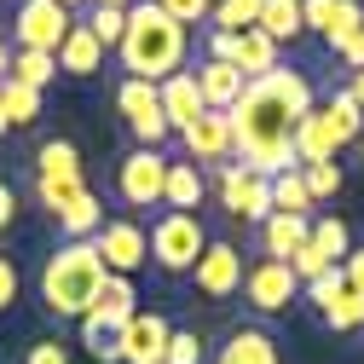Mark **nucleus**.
Returning a JSON list of instances; mask_svg holds the SVG:
<instances>
[{
  "label": "nucleus",
  "mask_w": 364,
  "mask_h": 364,
  "mask_svg": "<svg viewBox=\"0 0 364 364\" xmlns=\"http://www.w3.org/2000/svg\"><path fill=\"white\" fill-rule=\"evenodd\" d=\"M312 105H318L312 99V81L301 70L278 64L260 81H243L237 105L225 110V116H232V162H243V168H255L266 179L301 168L295 162V127H301V116Z\"/></svg>",
  "instance_id": "1"
},
{
  "label": "nucleus",
  "mask_w": 364,
  "mask_h": 364,
  "mask_svg": "<svg viewBox=\"0 0 364 364\" xmlns=\"http://www.w3.org/2000/svg\"><path fill=\"white\" fill-rule=\"evenodd\" d=\"M186 47H191V29L173 23L156 0H133L127 6V29H122V47H116L127 81H151L156 87V81L179 75L186 70Z\"/></svg>",
  "instance_id": "2"
},
{
  "label": "nucleus",
  "mask_w": 364,
  "mask_h": 364,
  "mask_svg": "<svg viewBox=\"0 0 364 364\" xmlns=\"http://www.w3.org/2000/svg\"><path fill=\"white\" fill-rule=\"evenodd\" d=\"M105 284V260L93 243H58L47 255V266H41V306H47L53 318H87V306H93Z\"/></svg>",
  "instance_id": "3"
},
{
  "label": "nucleus",
  "mask_w": 364,
  "mask_h": 364,
  "mask_svg": "<svg viewBox=\"0 0 364 364\" xmlns=\"http://www.w3.org/2000/svg\"><path fill=\"white\" fill-rule=\"evenodd\" d=\"M81 191H87L81 151H75L70 139H47V145L35 151V197H41V208L64 214V208H70Z\"/></svg>",
  "instance_id": "4"
},
{
  "label": "nucleus",
  "mask_w": 364,
  "mask_h": 364,
  "mask_svg": "<svg viewBox=\"0 0 364 364\" xmlns=\"http://www.w3.org/2000/svg\"><path fill=\"white\" fill-rule=\"evenodd\" d=\"M145 243H151V260L162 266V272H191L197 266V255L208 249V232H203V220L197 214H156V225L145 232Z\"/></svg>",
  "instance_id": "5"
},
{
  "label": "nucleus",
  "mask_w": 364,
  "mask_h": 364,
  "mask_svg": "<svg viewBox=\"0 0 364 364\" xmlns=\"http://www.w3.org/2000/svg\"><path fill=\"white\" fill-rule=\"evenodd\" d=\"M70 29H75V12H64L58 0H23L12 18V53H58Z\"/></svg>",
  "instance_id": "6"
},
{
  "label": "nucleus",
  "mask_w": 364,
  "mask_h": 364,
  "mask_svg": "<svg viewBox=\"0 0 364 364\" xmlns=\"http://www.w3.org/2000/svg\"><path fill=\"white\" fill-rule=\"evenodd\" d=\"M208 173H214V186H220L225 214L255 220V225L272 220V179H266V173H255V168H243V162H220V168H208Z\"/></svg>",
  "instance_id": "7"
},
{
  "label": "nucleus",
  "mask_w": 364,
  "mask_h": 364,
  "mask_svg": "<svg viewBox=\"0 0 364 364\" xmlns=\"http://www.w3.org/2000/svg\"><path fill=\"white\" fill-rule=\"evenodd\" d=\"M116 110H122L127 133H133L145 151H162L168 122H162V99H156V87H151V81H122V87H116Z\"/></svg>",
  "instance_id": "8"
},
{
  "label": "nucleus",
  "mask_w": 364,
  "mask_h": 364,
  "mask_svg": "<svg viewBox=\"0 0 364 364\" xmlns=\"http://www.w3.org/2000/svg\"><path fill=\"white\" fill-rule=\"evenodd\" d=\"M93 249H99V260H105V272H116V278H133L145 260H151V243H145V225L139 220H105L99 225V237H93Z\"/></svg>",
  "instance_id": "9"
},
{
  "label": "nucleus",
  "mask_w": 364,
  "mask_h": 364,
  "mask_svg": "<svg viewBox=\"0 0 364 364\" xmlns=\"http://www.w3.org/2000/svg\"><path fill=\"white\" fill-rule=\"evenodd\" d=\"M162 186H168V156L162 151H127L122 156V173H116V191L127 208H156L162 203Z\"/></svg>",
  "instance_id": "10"
},
{
  "label": "nucleus",
  "mask_w": 364,
  "mask_h": 364,
  "mask_svg": "<svg viewBox=\"0 0 364 364\" xmlns=\"http://www.w3.org/2000/svg\"><path fill=\"white\" fill-rule=\"evenodd\" d=\"M243 255L225 243V237H208V249L197 255V266H191V278H197V295H208V301H225V295H237L243 289Z\"/></svg>",
  "instance_id": "11"
},
{
  "label": "nucleus",
  "mask_w": 364,
  "mask_h": 364,
  "mask_svg": "<svg viewBox=\"0 0 364 364\" xmlns=\"http://www.w3.org/2000/svg\"><path fill=\"white\" fill-rule=\"evenodd\" d=\"M301 295V284H295V272L284 266V260H255L249 272H243V301L255 306V312H284L289 301Z\"/></svg>",
  "instance_id": "12"
},
{
  "label": "nucleus",
  "mask_w": 364,
  "mask_h": 364,
  "mask_svg": "<svg viewBox=\"0 0 364 364\" xmlns=\"http://www.w3.org/2000/svg\"><path fill=\"white\" fill-rule=\"evenodd\" d=\"M168 336H173V324L162 312H133L127 324L116 330V353H122V364H162Z\"/></svg>",
  "instance_id": "13"
},
{
  "label": "nucleus",
  "mask_w": 364,
  "mask_h": 364,
  "mask_svg": "<svg viewBox=\"0 0 364 364\" xmlns=\"http://www.w3.org/2000/svg\"><path fill=\"white\" fill-rule=\"evenodd\" d=\"M306 301L324 312V324H330V330H364V295L347 289L341 266H330L318 284H306Z\"/></svg>",
  "instance_id": "14"
},
{
  "label": "nucleus",
  "mask_w": 364,
  "mask_h": 364,
  "mask_svg": "<svg viewBox=\"0 0 364 364\" xmlns=\"http://www.w3.org/2000/svg\"><path fill=\"white\" fill-rule=\"evenodd\" d=\"M179 145H186V162H197V168L232 162V116L225 110H203L186 133H179Z\"/></svg>",
  "instance_id": "15"
},
{
  "label": "nucleus",
  "mask_w": 364,
  "mask_h": 364,
  "mask_svg": "<svg viewBox=\"0 0 364 364\" xmlns=\"http://www.w3.org/2000/svg\"><path fill=\"white\" fill-rule=\"evenodd\" d=\"M301 23L318 29L330 41V53H336V47H347L353 35H364V6L358 0H301Z\"/></svg>",
  "instance_id": "16"
},
{
  "label": "nucleus",
  "mask_w": 364,
  "mask_h": 364,
  "mask_svg": "<svg viewBox=\"0 0 364 364\" xmlns=\"http://www.w3.org/2000/svg\"><path fill=\"white\" fill-rule=\"evenodd\" d=\"M133 312H139V289H133V278H116V272H105V284H99V295H93V306H87L81 324H93V330H110V336H116Z\"/></svg>",
  "instance_id": "17"
},
{
  "label": "nucleus",
  "mask_w": 364,
  "mask_h": 364,
  "mask_svg": "<svg viewBox=\"0 0 364 364\" xmlns=\"http://www.w3.org/2000/svg\"><path fill=\"white\" fill-rule=\"evenodd\" d=\"M156 99H162V122H168V133H186V127L203 116V93H197V75H191V70H179V75L156 81Z\"/></svg>",
  "instance_id": "18"
},
{
  "label": "nucleus",
  "mask_w": 364,
  "mask_h": 364,
  "mask_svg": "<svg viewBox=\"0 0 364 364\" xmlns=\"http://www.w3.org/2000/svg\"><path fill=\"white\" fill-rule=\"evenodd\" d=\"M214 364H284V358H278V341H272V330H260V324H237V330H225V341L214 347Z\"/></svg>",
  "instance_id": "19"
},
{
  "label": "nucleus",
  "mask_w": 364,
  "mask_h": 364,
  "mask_svg": "<svg viewBox=\"0 0 364 364\" xmlns=\"http://www.w3.org/2000/svg\"><path fill=\"white\" fill-rule=\"evenodd\" d=\"M306 243H312V214H272V220L260 225L266 260H289V255L306 249Z\"/></svg>",
  "instance_id": "20"
},
{
  "label": "nucleus",
  "mask_w": 364,
  "mask_h": 364,
  "mask_svg": "<svg viewBox=\"0 0 364 364\" xmlns=\"http://www.w3.org/2000/svg\"><path fill=\"white\" fill-rule=\"evenodd\" d=\"M191 75H197L203 110H232V105H237V93H243V75H237L232 64H220V58H203Z\"/></svg>",
  "instance_id": "21"
},
{
  "label": "nucleus",
  "mask_w": 364,
  "mask_h": 364,
  "mask_svg": "<svg viewBox=\"0 0 364 364\" xmlns=\"http://www.w3.org/2000/svg\"><path fill=\"white\" fill-rule=\"evenodd\" d=\"M203 191H208V173H203L197 162H168V186H162V208H173V214H197Z\"/></svg>",
  "instance_id": "22"
},
{
  "label": "nucleus",
  "mask_w": 364,
  "mask_h": 364,
  "mask_svg": "<svg viewBox=\"0 0 364 364\" xmlns=\"http://www.w3.org/2000/svg\"><path fill=\"white\" fill-rule=\"evenodd\" d=\"M53 58H58L64 75H99V70H105V47L93 41V29H87L81 18H75V29L64 35V47H58Z\"/></svg>",
  "instance_id": "23"
},
{
  "label": "nucleus",
  "mask_w": 364,
  "mask_h": 364,
  "mask_svg": "<svg viewBox=\"0 0 364 364\" xmlns=\"http://www.w3.org/2000/svg\"><path fill=\"white\" fill-rule=\"evenodd\" d=\"M336 133L324 127V116H318V105L301 116V127H295V162L301 168H312V162H336Z\"/></svg>",
  "instance_id": "24"
},
{
  "label": "nucleus",
  "mask_w": 364,
  "mask_h": 364,
  "mask_svg": "<svg viewBox=\"0 0 364 364\" xmlns=\"http://www.w3.org/2000/svg\"><path fill=\"white\" fill-rule=\"evenodd\" d=\"M232 70H237L243 81L272 75V70H278V41H266L260 29H243V35H237V53H232Z\"/></svg>",
  "instance_id": "25"
},
{
  "label": "nucleus",
  "mask_w": 364,
  "mask_h": 364,
  "mask_svg": "<svg viewBox=\"0 0 364 364\" xmlns=\"http://www.w3.org/2000/svg\"><path fill=\"white\" fill-rule=\"evenodd\" d=\"M99 225H105V203L93 197V191H81L64 214H58V232H64V243H93L99 237Z\"/></svg>",
  "instance_id": "26"
},
{
  "label": "nucleus",
  "mask_w": 364,
  "mask_h": 364,
  "mask_svg": "<svg viewBox=\"0 0 364 364\" xmlns=\"http://www.w3.org/2000/svg\"><path fill=\"white\" fill-rule=\"evenodd\" d=\"M266 41H278V47H284V41H295L306 23H301V0H260V23H255Z\"/></svg>",
  "instance_id": "27"
},
{
  "label": "nucleus",
  "mask_w": 364,
  "mask_h": 364,
  "mask_svg": "<svg viewBox=\"0 0 364 364\" xmlns=\"http://www.w3.org/2000/svg\"><path fill=\"white\" fill-rule=\"evenodd\" d=\"M318 116H324V127L336 133V145L358 139V127H364V110L353 105V93H347V87H341V93H330L324 105H318Z\"/></svg>",
  "instance_id": "28"
},
{
  "label": "nucleus",
  "mask_w": 364,
  "mask_h": 364,
  "mask_svg": "<svg viewBox=\"0 0 364 364\" xmlns=\"http://www.w3.org/2000/svg\"><path fill=\"white\" fill-rule=\"evenodd\" d=\"M272 214H312V191H306L301 168L272 173Z\"/></svg>",
  "instance_id": "29"
},
{
  "label": "nucleus",
  "mask_w": 364,
  "mask_h": 364,
  "mask_svg": "<svg viewBox=\"0 0 364 364\" xmlns=\"http://www.w3.org/2000/svg\"><path fill=\"white\" fill-rule=\"evenodd\" d=\"M312 249L324 255L330 266H341V260L353 255V232H347V220H336V214H324V220H312Z\"/></svg>",
  "instance_id": "30"
},
{
  "label": "nucleus",
  "mask_w": 364,
  "mask_h": 364,
  "mask_svg": "<svg viewBox=\"0 0 364 364\" xmlns=\"http://www.w3.org/2000/svg\"><path fill=\"white\" fill-rule=\"evenodd\" d=\"M0 105H6V122L12 127H29L35 116H41V93H35V87H23V81H0Z\"/></svg>",
  "instance_id": "31"
},
{
  "label": "nucleus",
  "mask_w": 364,
  "mask_h": 364,
  "mask_svg": "<svg viewBox=\"0 0 364 364\" xmlns=\"http://www.w3.org/2000/svg\"><path fill=\"white\" fill-rule=\"evenodd\" d=\"M208 23H214V29H225V35H243V29H255V23H260V0H214Z\"/></svg>",
  "instance_id": "32"
},
{
  "label": "nucleus",
  "mask_w": 364,
  "mask_h": 364,
  "mask_svg": "<svg viewBox=\"0 0 364 364\" xmlns=\"http://www.w3.org/2000/svg\"><path fill=\"white\" fill-rule=\"evenodd\" d=\"M12 81H23V87H47V81H58V58L53 53H12Z\"/></svg>",
  "instance_id": "33"
},
{
  "label": "nucleus",
  "mask_w": 364,
  "mask_h": 364,
  "mask_svg": "<svg viewBox=\"0 0 364 364\" xmlns=\"http://www.w3.org/2000/svg\"><path fill=\"white\" fill-rule=\"evenodd\" d=\"M81 23L93 29V41H99L105 53H116V47H122V29H127V12H116V6H87Z\"/></svg>",
  "instance_id": "34"
},
{
  "label": "nucleus",
  "mask_w": 364,
  "mask_h": 364,
  "mask_svg": "<svg viewBox=\"0 0 364 364\" xmlns=\"http://www.w3.org/2000/svg\"><path fill=\"white\" fill-rule=\"evenodd\" d=\"M301 179H306L312 203H318V197H336V191H341V162H312V168H301Z\"/></svg>",
  "instance_id": "35"
},
{
  "label": "nucleus",
  "mask_w": 364,
  "mask_h": 364,
  "mask_svg": "<svg viewBox=\"0 0 364 364\" xmlns=\"http://www.w3.org/2000/svg\"><path fill=\"white\" fill-rule=\"evenodd\" d=\"M284 266L295 272V284H301V289H306V284H318V278H324V272H330V260H324V255H318L312 243H306V249H295V255H289Z\"/></svg>",
  "instance_id": "36"
},
{
  "label": "nucleus",
  "mask_w": 364,
  "mask_h": 364,
  "mask_svg": "<svg viewBox=\"0 0 364 364\" xmlns=\"http://www.w3.org/2000/svg\"><path fill=\"white\" fill-rule=\"evenodd\" d=\"M162 364H203V341H197V330H173Z\"/></svg>",
  "instance_id": "37"
},
{
  "label": "nucleus",
  "mask_w": 364,
  "mask_h": 364,
  "mask_svg": "<svg viewBox=\"0 0 364 364\" xmlns=\"http://www.w3.org/2000/svg\"><path fill=\"white\" fill-rule=\"evenodd\" d=\"M156 6H162L173 23H186V29H191V23H203V18L214 12V0H156Z\"/></svg>",
  "instance_id": "38"
},
{
  "label": "nucleus",
  "mask_w": 364,
  "mask_h": 364,
  "mask_svg": "<svg viewBox=\"0 0 364 364\" xmlns=\"http://www.w3.org/2000/svg\"><path fill=\"white\" fill-rule=\"evenodd\" d=\"M81 341H87V353H93L99 364H122V353H116V336H110V330H93V324H81Z\"/></svg>",
  "instance_id": "39"
},
{
  "label": "nucleus",
  "mask_w": 364,
  "mask_h": 364,
  "mask_svg": "<svg viewBox=\"0 0 364 364\" xmlns=\"http://www.w3.org/2000/svg\"><path fill=\"white\" fill-rule=\"evenodd\" d=\"M18 289H23V278H18V260H12V255H0V312H6V306L18 301Z\"/></svg>",
  "instance_id": "40"
},
{
  "label": "nucleus",
  "mask_w": 364,
  "mask_h": 364,
  "mask_svg": "<svg viewBox=\"0 0 364 364\" xmlns=\"http://www.w3.org/2000/svg\"><path fill=\"white\" fill-rule=\"evenodd\" d=\"M23 364H70V353H64V341H35L23 353Z\"/></svg>",
  "instance_id": "41"
},
{
  "label": "nucleus",
  "mask_w": 364,
  "mask_h": 364,
  "mask_svg": "<svg viewBox=\"0 0 364 364\" xmlns=\"http://www.w3.org/2000/svg\"><path fill=\"white\" fill-rule=\"evenodd\" d=\"M341 278H347V289H353V295H364V249H353V255L341 260Z\"/></svg>",
  "instance_id": "42"
},
{
  "label": "nucleus",
  "mask_w": 364,
  "mask_h": 364,
  "mask_svg": "<svg viewBox=\"0 0 364 364\" xmlns=\"http://www.w3.org/2000/svg\"><path fill=\"white\" fill-rule=\"evenodd\" d=\"M232 53H237V35H225V29H208V58L232 64Z\"/></svg>",
  "instance_id": "43"
},
{
  "label": "nucleus",
  "mask_w": 364,
  "mask_h": 364,
  "mask_svg": "<svg viewBox=\"0 0 364 364\" xmlns=\"http://www.w3.org/2000/svg\"><path fill=\"white\" fill-rule=\"evenodd\" d=\"M12 220H18V191L6 186V179H0V237L12 232Z\"/></svg>",
  "instance_id": "44"
},
{
  "label": "nucleus",
  "mask_w": 364,
  "mask_h": 364,
  "mask_svg": "<svg viewBox=\"0 0 364 364\" xmlns=\"http://www.w3.org/2000/svg\"><path fill=\"white\" fill-rule=\"evenodd\" d=\"M336 58H341L347 70H364V35H353L347 47H336Z\"/></svg>",
  "instance_id": "45"
},
{
  "label": "nucleus",
  "mask_w": 364,
  "mask_h": 364,
  "mask_svg": "<svg viewBox=\"0 0 364 364\" xmlns=\"http://www.w3.org/2000/svg\"><path fill=\"white\" fill-rule=\"evenodd\" d=\"M347 93H353V105L364 110V70H353V81H347Z\"/></svg>",
  "instance_id": "46"
},
{
  "label": "nucleus",
  "mask_w": 364,
  "mask_h": 364,
  "mask_svg": "<svg viewBox=\"0 0 364 364\" xmlns=\"http://www.w3.org/2000/svg\"><path fill=\"white\" fill-rule=\"evenodd\" d=\"M6 75H12V41L0 35V81H6Z\"/></svg>",
  "instance_id": "47"
},
{
  "label": "nucleus",
  "mask_w": 364,
  "mask_h": 364,
  "mask_svg": "<svg viewBox=\"0 0 364 364\" xmlns=\"http://www.w3.org/2000/svg\"><path fill=\"white\" fill-rule=\"evenodd\" d=\"M87 6H116V12H127L133 0H87Z\"/></svg>",
  "instance_id": "48"
},
{
  "label": "nucleus",
  "mask_w": 364,
  "mask_h": 364,
  "mask_svg": "<svg viewBox=\"0 0 364 364\" xmlns=\"http://www.w3.org/2000/svg\"><path fill=\"white\" fill-rule=\"evenodd\" d=\"M58 6H64V12H81V6H87V0H58Z\"/></svg>",
  "instance_id": "49"
},
{
  "label": "nucleus",
  "mask_w": 364,
  "mask_h": 364,
  "mask_svg": "<svg viewBox=\"0 0 364 364\" xmlns=\"http://www.w3.org/2000/svg\"><path fill=\"white\" fill-rule=\"evenodd\" d=\"M0 133H12V122H6V105H0Z\"/></svg>",
  "instance_id": "50"
}]
</instances>
